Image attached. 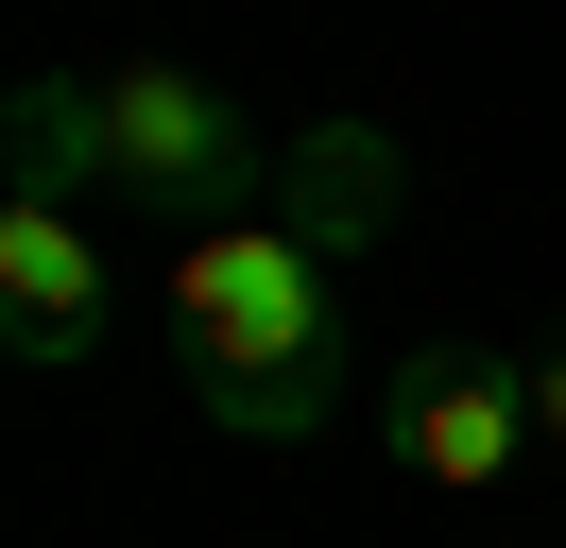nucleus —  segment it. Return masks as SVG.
<instances>
[{
    "label": "nucleus",
    "instance_id": "nucleus-4",
    "mask_svg": "<svg viewBox=\"0 0 566 548\" xmlns=\"http://www.w3.org/2000/svg\"><path fill=\"white\" fill-rule=\"evenodd\" d=\"M104 326H120L104 223H86L70 189H18V171H0V342L35 377H70V360H104Z\"/></svg>",
    "mask_w": 566,
    "mask_h": 548
},
{
    "label": "nucleus",
    "instance_id": "nucleus-3",
    "mask_svg": "<svg viewBox=\"0 0 566 548\" xmlns=\"http://www.w3.org/2000/svg\"><path fill=\"white\" fill-rule=\"evenodd\" d=\"M532 377L481 360V342H412V360H378V463L429 479V497H497V479L532 463Z\"/></svg>",
    "mask_w": 566,
    "mask_h": 548
},
{
    "label": "nucleus",
    "instance_id": "nucleus-2",
    "mask_svg": "<svg viewBox=\"0 0 566 548\" xmlns=\"http://www.w3.org/2000/svg\"><path fill=\"white\" fill-rule=\"evenodd\" d=\"M0 155H18V189H70V205H86V189H104V205H172L189 240L292 205V137L241 120V86H207L189 52H120V68H52V86H18Z\"/></svg>",
    "mask_w": 566,
    "mask_h": 548
},
{
    "label": "nucleus",
    "instance_id": "nucleus-1",
    "mask_svg": "<svg viewBox=\"0 0 566 548\" xmlns=\"http://www.w3.org/2000/svg\"><path fill=\"white\" fill-rule=\"evenodd\" d=\"M155 292H172V342H189V411H207L223 445H310V429H344V411H378L360 326H344V240H310L292 205L172 240Z\"/></svg>",
    "mask_w": 566,
    "mask_h": 548
},
{
    "label": "nucleus",
    "instance_id": "nucleus-5",
    "mask_svg": "<svg viewBox=\"0 0 566 548\" xmlns=\"http://www.w3.org/2000/svg\"><path fill=\"white\" fill-rule=\"evenodd\" d=\"M532 429L566 445V342H549V360H532Z\"/></svg>",
    "mask_w": 566,
    "mask_h": 548
}]
</instances>
